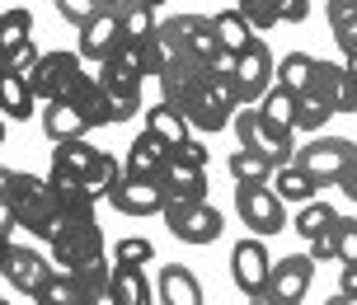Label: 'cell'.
Here are the masks:
<instances>
[{"label": "cell", "instance_id": "obj_48", "mask_svg": "<svg viewBox=\"0 0 357 305\" xmlns=\"http://www.w3.org/2000/svg\"><path fill=\"white\" fill-rule=\"evenodd\" d=\"M339 291H343V296H357V268H343V277H339Z\"/></svg>", "mask_w": 357, "mask_h": 305}, {"label": "cell", "instance_id": "obj_46", "mask_svg": "<svg viewBox=\"0 0 357 305\" xmlns=\"http://www.w3.org/2000/svg\"><path fill=\"white\" fill-rule=\"evenodd\" d=\"M94 5H99V10H104V15H118V19H123L127 10H132V5H137V0H94Z\"/></svg>", "mask_w": 357, "mask_h": 305}, {"label": "cell", "instance_id": "obj_55", "mask_svg": "<svg viewBox=\"0 0 357 305\" xmlns=\"http://www.w3.org/2000/svg\"><path fill=\"white\" fill-rule=\"evenodd\" d=\"M5 179H10V169H5V164H0V193H5Z\"/></svg>", "mask_w": 357, "mask_h": 305}, {"label": "cell", "instance_id": "obj_47", "mask_svg": "<svg viewBox=\"0 0 357 305\" xmlns=\"http://www.w3.org/2000/svg\"><path fill=\"white\" fill-rule=\"evenodd\" d=\"M339 193H343V198H348V202H357V164H353V169H348V179L339 183Z\"/></svg>", "mask_w": 357, "mask_h": 305}, {"label": "cell", "instance_id": "obj_34", "mask_svg": "<svg viewBox=\"0 0 357 305\" xmlns=\"http://www.w3.org/2000/svg\"><path fill=\"white\" fill-rule=\"evenodd\" d=\"M235 10L245 15V24L254 33H268V29L282 24V0H235Z\"/></svg>", "mask_w": 357, "mask_h": 305}, {"label": "cell", "instance_id": "obj_40", "mask_svg": "<svg viewBox=\"0 0 357 305\" xmlns=\"http://www.w3.org/2000/svg\"><path fill=\"white\" fill-rule=\"evenodd\" d=\"M56 5V15L66 19V24H75V29H85L89 19L99 15V5H94V0H52Z\"/></svg>", "mask_w": 357, "mask_h": 305}, {"label": "cell", "instance_id": "obj_56", "mask_svg": "<svg viewBox=\"0 0 357 305\" xmlns=\"http://www.w3.org/2000/svg\"><path fill=\"white\" fill-rule=\"evenodd\" d=\"M0 305H10V301H5V296H0Z\"/></svg>", "mask_w": 357, "mask_h": 305}, {"label": "cell", "instance_id": "obj_51", "mask_svg": "<svg viewBox=\"0 0 357 305\" xmlns=\"http://www.w3.org/2000/svg\"><path fill=\"white\" fill-rule=\"evenodd\" d=\"M324 305H357V296H343V291H334V296H329Z\"/></svg>", "mask_w": 357, "mask_h": 305}, {"label": "cell", "instance_id": "obj_41", "mask_svg": "<svg viewBox=\"0 0 357 305\" xmlns=\"http://www.w3.org/2000/svg\"><path fill=\"white\" fill-rule=\"evenodd\" d=\"M174 160L193 164V169H207V160H212V150H207V141H197V136H188V141L178 146V150H169Z\"/></svg>", "mask_w": 357, "mask_h": 305}, {"label": "cell", "instance_id": "obj_29", "mask_svg": "<svg viewBox=\"0 0 357 305\" xmlns=\"http://www.w3.org/2000/svg\"><path fill=\"white\" fill-rule=\"evenodd\" d=\"M212 29H216V42H221L231 56H240V52L254 47V29L245 24L240 10H221V15H212Z\"/></svg>", "mask_w": 357, "mask_h": 305}, {"label": "cell", "instance_id": "obj_45", "mask_svg": "<svg viewBox=\"0 0 357 305\" xmlns=\"http://www.w3.org/2000/svg\"><path fill=\"white\" fill-rule=\"evenodd\" d=\"M10 230H19V221H15V212H10V202L0 198V240H10Z\"/></svg>", "mask_w": 357, "mask_h": 305}, {"label": "cell", "instance_id": "obj_31", "mask_svg": "<svg viewBox=\"0 0 357 305\" xmlns=\"http://www.w3.org/2000/svg\"><path fill=\"white\" fill-rule=\"evenodd\" d=\"M334 221H339V212L329 207V202H305V207H296V221H291V230L301 235V240H320V235L334 230Z\"/></svg>", "mask_w": 357, "mask_h": 305}, {"label": "cell", "instance_id": "obj_4", "mask_svg": "<svg viewBox=\"0 0 357 305\" xmlns=\"http://www.w3.org/2000/svg\"><path fill=\"white\" fill-rule=\"evenodd\" d=\"M291 164L305 169L320 188H329V183L339 188V183L348 179V169L357 164V141H348V136H315L310 146H301V150L291 155Z\"/></svg>", "mask_w": 357, "mask_h": 305}, {"label": "cell", "instance_id": "obj_35", "mask_svg": "<svg viewBox=\"0 0 357 305\" xmlns=\"http://www.w3.org/2000/svg\"><path fill=\"white\" fill-rule=\"evenodd\" d=\"M155 29H160V19H155V10H146V5H132L123 15V42H132V47H146L155 38Z\"/></svg>", "mask_w": 357, "mask_h": 305}, {"label": "cell", "instance_id": "obj_38", "mask_svg": "<svg viewBox=\"0 0 357 305\" xmlns=\"http://www.w3.org/2000/svg\"><path fill=\"white\" fill-rule=\"evenodd\" d=\"M151 258H155V244H151L146 235H127V240L113 244V263H118V268H146Z\"/></svg>", "mask_w": 357, "mask_h": 305}, {"label": "cell", "instance_id": "obj_12", "mask_svg": "<svg viewBox=\"0 0 357 305\" xmlns=\"http://www.w3.org/2000/svg\"><path fill=\"white\" fill-rule=\"evenodd\" d=\"M108 202H113V212H123V216H160L165 212V188H160V179L123 174L118 188L108 193Z\"/></svg>", "mask_w": 357, "mask_h": 305}, {"label": "cell", "instance_id": "obj_11", "mask_svg": "<svg viewBox=\"0 0 357 305\" xmlns=\"http://www.w3.org/2000/svg\"><path fill=\"white\" fill-rule=\"evenodd\" d=\"M310 282H315V263H310V253H287V258H278L273 263V272H268V296L282 305H301L305 291H310Z\"/></svg>", "mask_w": 357, "mask_h": 305}, {"label": "cell", "instance_id": "obj_30", "mask_svg": "<svg viewBox=\"0 0 357 305\" xmlns=\"http://www.w3.org/2000/svg\"><path fill=\"white\" fill-rule=\"evenodd\" d=\"M324 15H329V33L343 47V56H353L357 52V0H329Z\"/></svg>", "mask_w": 357, "mask_h": 305}, {"label": "cell", "instance_id": "obj_42", "mask_svg": "<svg viewBox=\"0 0 357 305\" xmlns=\"http://www.w3.org/2000/svg\"><path fill=\"white\" fill-rule=\"evenodd\" d=\"M38 56H43V52H38V42H33V38H29V42H24V47H19V52H15V61H10V66H15L19 75H29V71H33V66H38Z\"/></svg>", "mask_w": 357, "mask_h": 305}, {"label": "cell", "instance_id": "obj_13", "mask_svg": "<svg viewBox=\"0 0 357 305\" xmlns=\"http://www.w3.org/2000/svg\"><path fill=\"white\" fill-rule=\"evenodd\" d=\"M268 272H273V258H268L259 235L240 240V244L231 249V277H235V287L245 291V296H254V291L268 287Z\"/></svg>", "mask_w": 357, "mask_h": 305}, {"label": "cell", "instance_id": "obj_54", "mask_svg": "<svg viewBox=\"0 0 357 305\" xmlns=\"http://www.w3.org/2000/svg\"><path fill=\"white\" fill-rule=\"evenodd\" d=\"M5 253H10V240H0V268H5Z\"/></svg>", "mask_w": 357, "mask_h": 305}, {"label": "cell", "instance_id": "obj_17", "mask_svg": "<svg viewBox=\"0 0 357 305\" xmlns=\"http://www.w3.org/2000/svg\"><path fill=\"white\" fill-rule=\"evenodd\" d=\"M310 94H320L334 113H357V85L348 80V71H343V66H334V61H315Z\"/></svg>", "mask_w": 357, "mask_h": 305}, {"label": "cell", "instance_id": "obj_14", "mask_svg": "<svg viewBox=\"0 0 357 305\" xmlns=\"http://www.w3.org/2000/svg\"><path fill=\"white\" fill-rule=\"evenodd\" d=\"M52 263L43 258L38 249H29V244H10V253H5V268H0V277L10 282L15 291H24V296H38V287L52 277Z\"/></svg>", "mask_w": 357, "mask_h": 305}, {"label": "cell", "instance_id": "obj_44", "mask_svg": "<svg viewBox=\"0 0 357 305\" xmlns=\"http://www.w3.org/2000/svg\"><path fill=\"white\" fill-rule=\"evenodd\" d=\"M310 15V0H282V24H301Z\"/></svg>", "mask_w": 357, "mask_h": 305}, {"label": "cell", "instance_id": "obj_49", "mask_svg": "<svg viewBox=\"0 0 357 305\" xmlns=\"http://www.w3.org/2000/svg\"><path fill=\"white\" fill-rule=\"evenodd\" d=\"M343 71H348V80L357 85V52H353V56H343Z\"/></svg>", "mask_w": 357, "mask_h": 305}, {"label": "cell", "instance_id": "obj_19", "mask_svg": "<svg viewBox=\"0 0 357 305\" xmlns=\"http://www.w3.org/2000/svg\"><path fill=\"white\" fill-rule=\"evenodd\" d=\"M169 164V146L151 132H137L132 146H127V160H123V174H142V179H160V169Z\"/></svg>", "mask_w": 357, "mask_h": 305}, {"label": "cell", "instance_id": "obj_10", "mask_svg": "<svg viewBox=\"0 0 357 305\" xmlns=\"http://www.w3.org/2000/svg\"><path fill=\"white\" fill-rule=\"evenodd\" d=\"M80 71H85V66H80V52H66V47H56V52H43V56H38V66L29 71V85H33L38 104L66 99Z\"/></svg>", "mask_w": 357, "mask_h": 305}, {"label": "cell", "instance_id": "obj_6", "mask_svg": "<svg viewBox=\"0 0 357 305\" xmlns=\"http://www.w3.org/2000/svg\"><path fill=\"white\" fill-rule=\"evenodd\" d=\"M235 216L245 221V230L264 235H282L287 226V202L273 193V183H235Z\"/></svg>", "mask_w": 357, "mask_h": 305}, {"label": "cell", "instance_id": "obj_3", "mask_svg": "<svg viewBox=\"0 0 357 305\" xmlns=\"http://www.w3.org/2000/svg\"><path fill=\"white\" fill-rule=\"evenodd\" d=\"M94 80H99L108 108H113V123H127V118H137V113H142V80H146L142 47L123 42V47H118V52L94 71Z\"/></svg>", "mask_w": 357, "mask_h": 305}, {"label": "cell", "instance_id": "obj_1", "mask_svg": "<svg viewBox=\"0 0 357 305\" xmlns=\"http://www.w3.org/2000/svg\"><path fill=\"white\" fill-rule=\"evenodd\" d=\"M0 198L10 202L19 230H29L33 240H47V244H52V235L61 230V207H56V188L52 183L38 179V174H29V169H10Z\"/></svg>", "mask_w": 357, "mask_h": 305}, {"label": "cell", "instance_id": "obj_28", "mask_svg": "<svg viewBox=\"0 0 357 305\" xmlns=\"http://www.w3.org/2000/svg\"><path fill=\"white\" fill-rule=\"evenodd\" d=\"M273 193L282 202H291V207H305V202H315L320 183L310 179L305 169H296V164H282V169H273Z\"/></svg>", "mask_w": 357, "mask_h": 305}, {"label": "cell", "instance_id": "obj_53", "mask_svg": "<svg viewBox=\"0 0 357 305\" xmlns=\"http://www.w3.org/2000/svg\"><path fill=\"white\" fill-rule=\"evenodd\" d=\"M137 5H146V10H160L165 0H137Z\"/></svg>", "mask_w": 357, "mask_h": 305}, {"label": "cell", "instance_id": "obj_16", "mask_svg": "<svg viewBox=\"0 0 357 305\" xmlns=\"http://www.w3.org/2000/svg\"><path fill=\"white\" fill-rule=\"evenodd\" d=\"M99 146H89V141H61L52 146V174L47 179L52 183H85L89 174H94V164H99Z\"/></svg>", "mask_w": 357, "mask_h": 305}, {"label": "cell", "instance_id": "obj_21", "mask_svg": "<svg viewBox=\"0 0 357 305\" xmlns=\"http://www.w3.org/2000/svg\"><path fill=\"white\" fill-rule=\"evenodd\" d=\"M43 132L52 136V146L61 141H85L89 123L80 118V108L71 99H52V104H43Z\"/></svg>", "mask_w": 357, "mask_h": 305}, {"label": "cell", "instance_id": "obj_5", "mask_svg": "<svg viewBox=\"0 0 357 305\" xmlns=\"http://www.w3.org/2000/svg\"><path fill=\"white\" fill-rule=\"evenodd\" d=\"M104 258V230L99 221H61V230L52 235V268L80 272L89 263Z\"/></svg>", "mask_w": 357, "mask_h": 305}, {"label": "cell", "instance_id": "obj_39", "mask_svg": "<svg viewBox=\"0 0 357 305\" xmlns=\"http://www.w3.org/2000/svg\"><path fill=\"white\" fill-rule=\"evenodd\" d=\"M329 240H334V258L343 268H357V216H339Z\"/></svg>", "mask_w": 357, "mask_h": 305}, {"label": "cell", "instance_id": "obj_27", "mask_svg": "<svg viewBox=\"0 0 357 305\" xmlns=\"http://www.w3.org/2000/svg\"><path fill=\"white\" fill-rule=\"evenodd\" d=\"M259 118H264L273 132H282V136H296V94H287L282 85H273V90L259 99Z\"/></svg>", "mask_w": 357, "mask_h": 305}, {"label": "cell", "instance_id": "obj_15", "mask_svg": "<svg viewBox=\"0 0 357 305\" xmlns=\"http://www.w3.org/2000/svg\"><path fill=\"white\" fill-rule=\"evenodd\" d=\"M118 47H123V19H118V15H104V10H99V15H94L85 29H80V47H75V52H80V61H94V66H104V61L118 52Z\"/></svg>", "mask_w": 357, "mask_h": 305}, {"label": "cell", "instance_id": "obj_43", "mask_svg": "<svg viewBox=\"0 0 357 305\" xmlns=\"http://www.w3.org/2000/svg\"><path fill=\"white\" fill-rule=\"evenodd\" d=\"M310 263H329V258H334V240H329V235H320V240H310Z\"/></svg>", "mask_w": 357, "mask_h": 305}, {"label": "cell", "instance_id": "obj_32", "mask_svg": "<svg viewBox=\"0 0 357 305\" xmlns=\"http://www.w3.org/2000/svg\"><path fill=\"white\" fill-rule=\"evenodd\" d=\"M315 61H320V56H310V52H287L282 61H278V85H282L287 94H301V90H310Z\"/></svg>", "mask_w": 357, "mask_h": 305}, {"label": "cell", "instance_id": "obj_24", "mask_svg": "<svg viewBox=\"0 0 357 305\" xmlns=\"http://www.w3.org/2000/svg\"><path fill=\"white\" fill-rule=\"evenodd\" d=\"M142 127L151 132V136H160L169 150H178V146L193 136V127L183 123V113H178L174 104H151V108L142 113Z\"/></svg>", "mask_w": 357, "mask_h": 305}, {"label": "cell", "instance_id": "obj_7", "mask_svg": "<svg viewBox=\"0 0 357 305\" xmlns=\"http://www.w3.org/2000/svg\"><path fill=\"white\" fill-rule=\"evenodd\" d=\"M165 226L178 244H216L226 230V216L212 202H165Z\"/></svg>", "mask_w": 357, "mask_h": 305}, {"label": "cell", "instance_id": "obj_52", "mask_svg": "<svg viewBox=\"0 0 357 305\" xmlns=\"http://www.w3.org/2000/svg\"><path fill=\"white\" fill-rule=\"evenodd\" d=\"M85 305H113V296H108V291H99V296H89Z\"/></svg>", "mask_w": 357, "mask_h": 305}, {"label": "cell", "instance_id": "obj_8", "mask_svg": "<svg viewBox=\"0 0 357 305\" xmlns=\"http://www.w3.org/2000/svg\"><path fill=\"white\" fill-rule=\"evenodd\" d=\"M273 85H278V61H273V52H268L264 42H254L250 52L235 56L231 94H235V104H240V108H254Z\"/></svg>", "mask_w": 357, "mask_h": 305}, {"label": "cell", "instance_id": "obj_20", "mask_svg": "<svg viewBox=\"0 0 357 305\" xmlns=\"http://www.w3.org/2000/svg\"><path fill=\"white\" fill-rule=\"evenodd\" d=\"M38 113V94L29 85V75H19L15 66H0V118H33Z\"/></svg>", "mask_w": 357, "mask_h": 305}, {"label": "cell", "instance_id": "obj_2", "mask_svg": "<svg viewBox=\"0 0 357 305\" xmlns=\"http://www.w3.org/2000/svg\"><path fill=\"white\" fill-rule=\"evenodd\" d=\"M174 108L183 113V123L193 127V132H202V136L226 132L231 118L240 113V104H235V94H231V80H221V75H212V71H202L197 80H188V85L178 90Z\"/></svg>", "mask_w": 357, "mask_h": 305}, {"label": "cell", "instance_id": "obj_33", "mask_svg": "<svg viewBox=\"0 0 357 305\" xmlns=\"http://www.w3.org/2000/svg\"><path fill=\"white\" fill-rule=\"evenodd\" d=\"M38 305H85V291H80V282H75V272H61L56 268L43 287H38L33 296Z\"/></svg>", "mask_w": 357, "mask_h": 305}, {"label": "cell", "instance_id": "obj_23", "mask_svg": "<svg viewBox=\"0 0 357 305\" xmlns=\"http://www.w3.org/2000/svg\"><path fill=\"white\" fill-rule=\"evenodd\" d=\"M66 99L80 108V118H85L89 127H113V108H108L104 90H99V80H94L89 71L75 75V85H71V94H66Z\"/></svg>", "mask_w": 357, "mask_h": 305}, {"label": "cell", "instance_id": "obj_37", "mask_svg": "<svg viewBox=\"0 0 357 305\" xmlns=\"http://www.w3.org/2000/svg\"><path fill=\"white\" fill-rule=\"evenodd\" d=\"M329 118H334V108L324 104L320 94H310V90L296 94V132H320Z\"/></svg>", "mask_w": 357, "mask_h": 305}, {"label": "cell", "instance_id": "obj_26", "mask_svg": "<svg viewBox=\"0 0 357 305\" xmlns=\"http://www.w3.org/2000/svg\"><path fill=\"white\" fill-rule=\"evenodd\" d=\"M108 296H113V305H155V291L146 282V272L118 268V263H113V277H108Z\"/></svg>", "mask_w": 357, "mask_h": 305}, {"label": "cell", "instance_id": "obj_18", "mask_svg": "<svg viewBox=\"0 0 357 305\" xmlns=\"http://www.w3.org/2000/svg\"><path fill=\"white\" fill-rule=\"evenodd\" d=\"M165 202H207V169H193L169 155V164L160 169Z\"/></svg>", "mask_w": 357, "mask_h": 305}, {"label": "cell", "instance_id": "obj_50", "mask_svg": "<svg viewBox=\"0 0 357 305\" xmlns=\"http://www.w3.org/2000/svg\"><path fill=\"white\" fill-rule=\"evenodd\" d=\"M250 305H282V301H273L268 291H254V296H250Z\"/></svg>", "mask_w": 357, "mask_h": 305}, {"label": "cell", "instance_id": "obj_25", "mask_svg": "<svg viewBox=\"0 0 357 305\" xmlns=\"http://www.w3.org/2000/svg\"><path fill=\"white\" fill-rule=\"evenodd\" d=\"M33 38V15L24 10V5H10V10H0V66H10L15 52Z\"/></svg>", "mask_w": 357, "mask_h": 305}, {"label": "cell", "instance_id": "obj_9", "mask_svg": "<svg viewBox=\"0 0 357 305\" xmlns=\"http://www.w3.org/2000/svg\"><path fill=\"white\" fill-rule=\"evenodd\" d=\"M235 136H240V150H254V155H264L268 164H291V155H296V146H291V136H282V132H273V127L259 118V108H240L231 118Z\"/></svg>", "mask_w": 357, "mask_h": 305}, {"label": "cell", "instance_id": "obj_22", "mask_svg": "<svg viewBox=\"0 0 357 305\" xmlns=\"http://www.w3.org/2000/svg\"><path fill=\"white\" fill-rule=\"evenodd\" d=\"M155 296H160V305H202V282L193 277V268H183V263H165Z\"/></svg>", "mask_w": 357, "mask_h": 305}, {"label": "cell", "instance_id": "obj_36", "mask_svg": "<svg viewBox=\"0 0 357 305\" xmlns=\"http://www.w3.org/2000/svg\"><path fill=\"white\" fill-rule=\"evenodd\" d=\"M273 169H278V164H268L264 155H254V150H235L231 155V179L235 183H273Z\"/></svg>", "mask_w": 357, "mask_h": 305}]
</instances>
